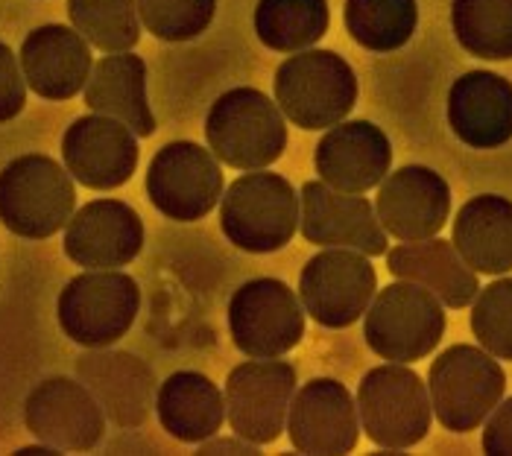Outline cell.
Segmentation results:
<instances>
[{"label":"cell","instance_id":"1","mask_svg":"<svg viewBox=\"0 0 512 456\" xmlns=\"http://www.w3.org/2000/svg\"><path fill=\"white\" fill-rule=\"evenodd\" d=\"M208 150L235 170H264L287 150V123L276 103L258 88H229L205 117Z\"/></svg>","mask_w":512,"mask_h":456},{"label":"cell","instance_id":"2","mask_svg":"<svg viewBox=\"0 0 512 456\" xmlns=\"http://www.w3.org/2000/svg\"><path fill=\"white\" fill-rule=\"evenodd\" d=\"M77 208L71 173L50 155H18L0 170V223L18 237L47 240Z\"/></svg>","mask_w":512,"mask_h":456},{"label":"cell","instance_id":"3","mask_svg":"<svg viewBox=\"0 0 512 456\" xmlns=\"http://www.w3.org/2000/svg\"><path fill=\"white\" fill-rule=\"evenodd\" d=\"M276 106L299 129H331L357 106L355 71L334 50H299L278 65Z\"/></svg>","mask_w":512,"mask_h":456},{"label":"cell","instance_id":"4","mask_svg":"<svg viewBox=\"0 0 512 456\" xmlns=\"http://www.w3.org/2000/svg\"><path fill=\"white\" fill-rule=\"evenodd\" d=\"M220 199V228L226 240L249 255L284 249L299 228V193L278 173L246 170Z\"/></svg>","mask_w":512,"mask_h":456},{"label":"cell","instance_id":"5","mask_svg":"<svg viewBox=\"0 0 512 456\" xmlns=\"http://www.w3.org/2000/svg\"><path fill=\"white\" fill-rule=\"evenodd\" d=\"M357 416L366 439L384 451H407L431 430L428 383L407 363H387L369 369L357 383Z\"/></svg>","mask_w":512,"mask_h":456},{"label":"cell","instance_id":"6","mask_svg":"<svg viewBox=\"0 0 512 456\" xmlns=\"http://www.w3.org/2000/svg\"><path fill=\"white\" fill-rule=\"evenodd\" d=\"M445 304L416 281L398 278L366 307V345L390 363H416L445 337Z\"/></svg>","mask_w":512,"mask_h":456},{"label":"cell","instance_id":"7","mask_svg":"<svg viewBox=\"0 0 512 456\" xmlns=\"http://www.w3.org/2000/svg\"><path fill=\"white\" fill-rule=\"evenodd\" d=\"M507 392V375L486 348L451 345L428 372V395L436 421L451 433H472L498 407Z\"/></svg>","mask_w":512,"mask_h":456},{"label":"cell","instance_id":"8","mask_svg":"<svg viewBox=\"0 0 512 456\" xmlns=\"http://www.w3.org/2000/svg\"><path fill=\"white\" fill-rule=\"evenodd\" d=\"M141 307V287L118 269H88L65 284L56 302L59 328L82 348H109L123 340Z\"/></svg>","mask_w":512,"mask_h":456},{"label":"cell","instance_id":"9","mask_svg":"<svg viewBox=\"0 0 512 456\" xmlns=\"http://www.w3.org/2000/svg\"><path fill=\"white\" fill-rule=\"evenodd\" d=\"M229 334L240 354L270 360L293 351L305 337V307L278 278H252L229 302Z\"/></svg>","mask_w":512,"mask_h":456},{"label":"cell","instance_id":"10","mask_svg":"<svg viewBox=\"0 0 512 456\" xmlns=\"http://www.w3.org/2000/svg\"><path fill=\"white\" fill-rule=\"evenodd\" d=\"M147 196L158 214L176 223H197L223 196V170L214 152L194 141H173L153 155Z\"/></svg>","mask_w":512,"mask_h":456},{"label":"cell","instance_id":"11","mask_svg":"<svg viewBox=\"0 0 512 456\" xmlns=\"http://www.w3.org/2000/svg\"><path fill=\"white\" fill-rule=\"evenodd\" d=\"M296 392V369L284 360H252L232 369L226 380V418L235 436L252 445H273L287 427Z\"/></svg>","mask_w":512,"mask_h":456},{"label":"cell","instance_id":"12","mask_svg":"<svg viewBox=\"0 0 512 456\" xmlns=\"http://www.w3.org/2000/svg\"><path fill=\"white\" fill-rule=\"evenodd\" d=\"M378 275L355 249H325L314 255L299 278L305 313L322 328H349L375 299Z\"/></svg>","mask_w":512,"mask_h":456},{"label":"cell","instance_id":"13","mask_svg":"<svg viewBox=\"0 0 512 456\" xmlns=\"http://www.w3.org/2000/svg\"><path fill=\"white\" fill-rule=\"evenodd\" d=\"M299 231L314 246L355 249L366 258L387 255L390 246V234L366 196L328 188L322 179L299 190Z\"/></svg>","mask_w":512,"mask_h":456},{"label":"cell","instance_id":"14","mask_svg":"<svg viewBox=\"0 0 512 456\" xmlns=\"http://www.w3.org/2000/svg\"><path fill=\"white\" fill-rule=\"evenodd\" d=\"M138 135L109 114L77 117L62 135V161L82 188L115 190L138 170Z\"/></svg>","mask_w":512,"mask_h":456},{"label":"cell","instance_id":"15","mask_svg":"<svg viewBox=\"0 0 512 456\" xmlns=\"http://www.w3.org/2000/svg\"><path fill=\"white\" fill-rule=\"evenodd\" d=\"M287 436L299 454H352L360 439V416L352 392L334 378H314L293 392Z\"/></svg>","mask_w":512,"mask_h":456},{"label":"cell","instance_id":"16","mask_svg":"<svg viewBox=\"0 0 512 456\" xmlns=\"http://www.w3.org/2000/svg\"><path fill=\"white\" fill-rule=\"evenodd\" d=\"M27 430L56 451H94L106 436V413L82 380L47 378L24 404Z\"/></svg>","mask_w":512,"mask_h":456},{"label":"cell","instance_id":"17","mask_svg":"<svg viewBox=\"0 0 512 456\" xmlns=\"http://www.w3.org/2000/svg\"><path fill=\"white\" fill-rule=\"evenodd\" d=\"M375 214L384 231L395 240L407 243L436 237L451 214V188L425 164L398 167L378 185Z\"/></svg>","mask_w":512,"mask_h":456},{"label":"cell","instance_id":"18","mask_svg":"<svg viewBox=\"0 0 512 456\" xmlns=\"http://www.w3.org/2000/svg\"><path fill=\"white\" fill-rule=\"evenodd\" d=\"M393 164V144L372 120H340L331 126L314 152L319 179L343 193L378 188Z\"/></svg>","mask_w":512,"mask_h":456},{"label":"cell","instance_id":"19","mask_svg":"<svg viewBox=\"0 0 512 456\" xmlns=\"http://www.w3.org/2000/svg\"><path fill=\"white\" fill-rule=\"evenodd\" d=\"M65 255L85 269H118L144 249V223L120 199H94L71 214L65 226Z\"/></svg>","mask_w":512,"mask_h":456},{"label":"cell","instance_id":"20","mask_svg":"<svg viewBox=\"0 0 512 456\" xmlns=\"http://www.w3.org/2000/svg\"><path fill=\"white\" fill-rule=\"evenodd\" d=\"M77 378L97 398L106 418L126 430L141 427L156 407V375L129 351H85L77 360Z\"/></svg>","mask_w":512,"mask_h":456},{"label":"cell","instance_id":"21","mask_svg":"<svg viewBox=\"0 0 512 456\" xmlns=\"http://www.w3.org/2000/svg\"><path fill=\"white\" fill-rule=\"evenodd\" d=\"M18 62L27 88L53 103L77 97L94 68L91 44L65 24H44L33 30L21 44Z\"/></svg>","mask_w":512,"mask_h":456},{"label":"cell","instance_id":"22","mask_svg":"<svg viewBox=\"0 0 512 456\" xmlns=\"http://www.w3.org/2000/svg\"><path fill=\"white\" fill-rule=\"evenodd\" d=\"M448 126L472 150H498L512 141V82L492 71L457 76L448 91Z\"/></svg>","mask_w":512,"mask_h":456},{"label":"cell","instance_id":"23","mask_svg":"<svg viewBox=\"0 0 512 456\" xmlns=\"http://www.w3.org/2000/svg\"><path fill=\"white\" fill-rule=\"evenodd\" d=\"M387 269L395 278L428 287L451 310L469 307L480 290L477 272L460 258L454 243L442 237L407 240L395 249H387Z\"/></svg>","mask_w":512,"mask_h":456},{"label":"cell","instance_id":"24","mask_svg":"<svg viewBox=\"0 0 512 456\" xmlns=\"http://www.w3.org/2000/svg\"><path fill=\"white\" fill-rule=\"evenodd\" d=\"M82 94L91 112L118 117L138 138L156 132V114L147 97V62L132 50L103 56L91 68Z\"/></svg>","mask_w":512,"mask_h":456},{"label":"cell","instance_id":"25","mask_svg":"<svg viewBox=\"0 0 512 456\" xmlns=\"http://www.w3.org/2000/svg\"><path fill=\"white\" fill-rule=\"evenodd\" d=\"M451 243L474 272H512V199L498 193L472 196L457 211Z\"/></svg>","mask_w":512,"mask_h":456},{"label":"cell","instance_id":"26","mask_svg":"<svg viewBox=\"0 0 512 456\" xmlns=\"http://www.w3.org/2000/svg\"><path fill=\"white\" fill-rule=\"evenodd\" d=\"M156 416L161 430L185 445H199L220 433L226 401L220 386L202 372H173L158 386Z\"/></svg>","mask_w":512,"mask_h":456},{"label":"cell","instance_id":"27","mask_svg":"<svg viewBox=\"0 0 512 456\" xmlns=\"http://www.w3.org/2000/svg\"><path fill=\"white\" fill-rule=\"evenodd\" d=\"M328 0H258L255 36L276 53H299L328 33Z\"/></svg>","mask_w":512,"mask_h":456},{"label":"cell","instance_id":"28","mask_svg":"<svg viewBox=\"0 0 512 456\" xmlns=\"http://www.w3.org/2000/svg\"><path fill=\"white\" fill-rule=\"evenodd\" d=\"M457 44L486 62L512 59V0H451Z\"/></svg>","mask_w":512,"mask_h":456},{"label":"cell","instance_id":"29","mask_svg":"<svg viewBox=\"0 0 512 456\" xmlns=\"http://www.w3.org/2000/svg\"><path fill=\"white\" fill-rule=\"evenodd\" d=\"M346 30L363 50L393 53L419 27L416 0H346Z\"/></svg>","mask_w":512,"mask_h":456},{"label":"cell","instance_id":"30","mask_svg":"<svg viewBox=\"0 0 512 456\" xmlns=\"http://www.w3.org/2000/svg\"><path fill=\"white\" fill-rule=\"evenodd\" d=\"M68 15L79 36L103 53H123L141 41L135 0H68Z\"/></svg>","mask_w":512,"mask_h":456},{"label":"cell","instance_id":"31","mask_svg":"<svg viewBox=\"0 0 512 456\" xmlns=\"http://www.w3.org/2000/svg\"><path fill=\"white\" fill-rule=\"evenodd\" d=\"M138 18L161 41H191L202 36L217 12V0H135Z\"/></svg>","mask_w":512,"mask_h":456},{"label":"cell","instance_id":"32","mask_svg":"<svg viewBox=\"0 0 512 456\" xmlns=\"http://www.w3.org/2000/svg\"><path fill=\"white\" fill-rule=\"evenodd\" d=\"M472 334L492 357L512 363V278H498L489 287L477 290Z\"/></svg>","mask_w":512,"mask_h":456},{"label":"cell","instance_id":"33","mask_svg":"<svg viewBox=\"0 0 512 456\" xmlns=\"http://www.w3.org/2000/svg\"><path fill=\"white\" fill-rule=\"evenodd\" d=\"M27 106V82L18 56L0 41V123L15 120Z\"/></svg>","mask_w":512,"mask_h":456},{"label":"cell","instance_id":"34","mask_svg":"<svg viewBox=\"0 0 512 456\" xmlns=\"http://www.w3.org/2000/svg\"><path fill=\"white\" fill-rule=\"evenodd\" d=\"M483 454L512 456V398H501L483 424Z\"/></svg>","mask_w":512,"mask_h":456},{"label":"cell","instance_id":"35","mask_svg":"<svg viewBox=\"0 0 512 456\" xmlns=\"http://www.w3.org/2000/svg\"><path fill=\"white\" fill-rule=\"evenodd\" d=\"M199 454H261V445H252L246 439H220L211 436L205 442H199Z\"/></svg>","mask_w":512,"mask_h":456},{"label":"cell","instance_id":"36","mask_svg":"<svg viewBox=\"0 0 512 456\" xmlns=\"http://www.w3.org/2000/svg\"><path fill=\"white\" fill-rule=\"evenodd\" d=\"M47 454H59L56 448H50V445H33V448H21L18 456H47Z\"/></svg>","mask_w":512,"mask_h":456}]
</instances>
